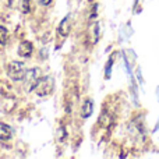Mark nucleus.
I'll return each mask as SVG.
<instances>
[{
	"label": "nucleus",
	"mask_w": 159,
	"mask_h": 159,
	"mask_svg": "<svg viewBox=\"0 0 159 159\" xmlns=\"http://www.w3.org/2000/svg\"><path fill=\"white\" fill-rule=\"evenodd\" d=\"M55 89V80L50 75H41L36 81V84L34 85V92L38 96H49Z\"/></svg>",
	"instance_id": "1"
},
{
	"label": "nucleus",
	"mask_w": 159,
	"mask_h": 159,
	"mask_svg": "<svg viewBox=\"0 0 159 159\" xmlns=\"http://www.w3.org/2000/svg\"><path fill=\"white\" fill-rule=\"evenodd\" d=\"M27 71V67L22 61L20 60H11L7 64V75L13 81H22Z\"/></svg>",
	"instance_id": "2"
},
{
	"label": "nucleus",
	"mask_w": 159,
	"mask_h": 159,
	"mask_svg": "<svg viewBox=\"0 0 159 159\" xmlns=\"http://www.w3.org/2000/svg\"><path fill=\"white\" fill-rule=\"evenodd\" d=\"M39 77H41V70L39 69H36V67H34V69H27L24 78H22V82H24L27 91L34 89V85L36 84Z\"/></svg>",
	"instance_id": "3"
},
{
	"label": "nucleus",
	"mask_w": 159,
	"mask_h": 159,
	"mask_svg": "<svg viewBox=\"0 0 159 159\" xmlns=\"http://www.w3.org/2000/svg\"><path fill=\"white\" fill-rule=\"evenodd\" d=\"M99 38H101V27H99L98 21H93L88 27V34H87V41L91 46L98 43Z\"/></svg>",
	"instance_id": "4"
},
{
	"label": "nucleus",
	"mask_w": 159,
	"mask_h": 159,
	"mask_svg": "<svg viewBox=\"0 0 159 159\" xmlns=\"http://www.w3.org/2000/svg\"><path fill=\"white\" fill-rule=\"evenodd\" d=\"M17 53H18V56L22 59L31 57L34 53V43L31 41H21L18 48H17Z\"/></svg>",
	"instance_id": "5"
},
{
	"label": "nucleus",
	"mask_w": 159,
	"mask_h": 159,
	"mask_svg": "<svg viewBox=\"0 0 159 159\" xmlns=\"http://www.w3.org/2000/svg\"><path fill=\"white\" fill-rule=\"evenodd\" d=\"M71 28H73V24H71V17L70 16H66L63 20L60 21L57 27V34L61 36V38H67L71 32Z\"/></svg>",
	"instance_id": "6"
},
{
	"label": "nucleus",
	"mask_w": 159,
	"mask_h": 159,
	"mask_svg": "<svg viewBox=\"0 0 159 159\" xmlns=\"http://www.w3.org/2000/svg\"><path fill=\"white\" fill-rule=\"evenodd\" d=\"M93 112V101L91 98H87L82 101L81 106H80V117L81 119H88Z\"/></svg>",
	"instance_id": "7"
},
{
	"label": "nucleus",
	"mask_w": 159,
	"mask_h": 159,
	"mask_svg": "<svg viewBox=\"0 0 159 159\" xmlns=\"http://www.w3.org/2000/svg\"><path fill=\"white\" fill-rule=\"evenodd\" d=\"M13 138V129L6 123H0V143H6Z\"/></svg>",
	"instance_id": "8"
},
{
	"label": "nucleus",
	"mask_w": 159,
	"mask_h": 159,
	"mask_svg": "<svg viewBox=\"0 0 159 159\" xmlns=\"http://www.w3.org/2000/svg\"><path fill=\"white\" fill-rule=\"evenodd\" d=\"M8 41V31L4 25H0V45H6Z\"/></svg>",
	"instance_id": "9"
},
{
	"label": "nucleus",
	"mask_w": 159,
	"mask_h": 159,
	"mask_svg": "<svg viewBox=\"0 0 159 159\" xmlns=\"http://www.w3.org/2000/svg\"><path fill=\"white\" fill-rule=\"evenodd\" d=\"M32 7H31V0H21V11L24 14L31 13Z\"/></svg>",
	"instance_id": "10"
},
{
	"label": "nucleus",
	"mask_w": 159,
	"mask_h": 159,
	"mask_svg": "<svg viewBox=\"0 0 159 159\" xmlns=\"http://www.w3.org/2000/svg\"><path fill=\"white\" fill-rule=\"evenodd\" d=\"M52 2H53V0H38V3L41 6H43V7H48V6H50V4H52Z\"/></svg>",
	"instance_id": "11"
}]
</instances>
